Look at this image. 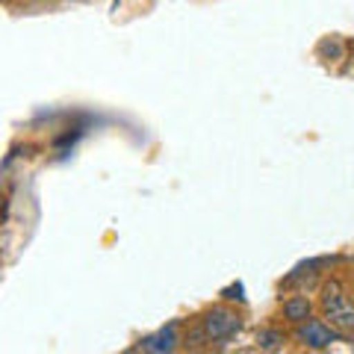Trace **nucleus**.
<instances>
[{
  "mask_svg": "<svg viewBox=\"0 0 354 354\" xmlns=\"http://www.w3.org/2000/svg\"><path fill=\"white\" fill-rule=\"evenodd\" d=\"M319 307H322L325 322L334 330H339V334H351L354 330V304L348 301V295H346V290H342L339 281H328L322 286Z\"/></svg>",
  "mask_w": 354,
  "mask_h": 354,
  "instance_id": "1",
  "label": "nucleus"
},
{
  "mask_svg": "<svg viewBox=\"0 0 354 354\" xmlns=\"http://www.w3.org/2000/svg\"><path fill=\"white\" fill-rule=\"evenodd\" d=\"M201 328H204V337L209 342H225L242 328V319H239L236 310L218 307V310H213V313H207L201 319Z\"/></svg>",
  "mask_w": 354,
  "mask_h": 354,
  "instance_id": "2",
  "label": "nucleus"
},
{
  "mask_svg": "<svg viewBox=\"0 0 354 354\" xmlns=\"http://www.w3.org/2000/svg\"><path fill=\"white\" fill-rule=\"evenodd\" d=\"M298 342H301L304 348H313V351H322V348H330L339 337V330L330 328L325 319H304L301 325L295 330Z\"/></svg>",
  "mask_w": 354,
  "mask_h": 354,
  "instance_id": "3",
  "label": "nucleus"
},
{
  "mask_svg": "<svg viewBox=\"0 0 354 354\" xmlns=\"http://www.w3.org/2000/svg\"><path fill=\"white\" fill-rule=\"evenodd\" d=\"M177 346V334H174V325L169 328H162L160 334H153V337H145L142 339V351H174Z\"/></svg>",
  "mask_w": 354,
  "mask_h": 354,
  "instance_id": "4",
  "label": "nucleus"
},
{
  "mask_svg": "<svg viewBox=\"0 0 354 354\" xmlns=\"http://www.w3.org/2000/svg\"><path fill=\"white\" fill-rule=\"evenodd\" d=\"M310 313H313V304H310L304 295H292L290 301H283V316L290 319L292 325H301L304 319H310Z\"/></svg>",
  "mask_w": 354,
  "mask_h": 354,
  "instance_id": "5",
  "label": "nucleus"
},
{
  "mask_svg": "<svg viewBox=\"0 0 354 354\" xmlns=\"http://www.w3.org/2000/svg\"><path fill=\"white\" fill-rule=\"evenodd\" d=\"M257 339H260V346H263V348H281L283 342H286V337L281 334V330H263Z\"/></svg>",
  "mask_w": 354,
  "mask_h": 354,
  "instance_id": "6",
  "label": "nucleus"
}]
</instances>
